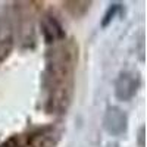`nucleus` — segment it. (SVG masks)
<instances>
[{"mask_svg":"<svg viewBox=\"0 0 147 147\" xmlns=\"http://www.w3.org/2000/svg\"><path fill=\"white\" fill-rule=\"evenodd\" d=\"M75 59L77 52L68 46L56 47L47 55L46 85L49 90L47 110L50 112H63L69 105Z\"/></svg>","mask_w":147,"mask_h":147,"instance_id":"1","label":"nucleus"},{"mask_svg":"<svg viewBox=\"0 0 147 147\" xmlns=\"http://www.w3.org/2000/svg\"><path fill=\"white\" fill-rule=\"evenodd\" d=\"M140 88V77L137 72L124 71L119 74L115 82V96L119 100L127 102L131 100Z\"/></svg>","mask_w":147,"mask_h":147,"instance_id":"2","label":"nucleus"},{"mask_svg":"<svg viewBox=\"0 0 147 147\" xmlns=\"http://www.w3.org/2000/svg\"><path fill=\"white\" fill-rule=\"evenodd\" d=\"M103 128L110 136H122L128 128V116L118 106H109L103 116Z\"/></svg>","mask_w":147,"mask_h":147,"instance_id":"3","label":"nucleus"},{"mask_svg":"<svg viewBox=\"0 0 147 147\" xmlns=\"http://www.w3.org/2000/svg\"><path fill=\"white\" fill-rule=\"evenodd\" d=\"M41 32L47 44H53L65 38V30L60 25V22L52 13H44L40 19Z\"/></svg>","mask_w":147,"mask_h":147,"instance_id":"4","label":"nucleus"},{"mask_svg":"<svg viewBox=\"0 0 147 147\" xmlns=\"http://www.w3.org/2000/svg\"><path fill=\"white\" fill-rule=\"evenodd\" d=\"M12 44H13V38H12V31L9 24L5 21H0V62L12 50Z\"/></svg>","mask_w":147,"mask_h":147,"instance_id":"5","label":"nucleus"},{"mask_svg":"<svg viewBox=\"0 0 147 147\" xmlns=\"http://www.w3.org/2000/svg\"><path fill=\"white\" fill-rule=\"evenodd\" d=\"M63 6L72 16H82L90 7V2H63Z\"/></svg>","mask_w":147,"mask_h":147,"instance_id":"6","label":"nucleus"},{"mask_svg":"<svg viewBox=\"0 0 147 147\" xmlns=\"http://www.w3.org/2000/svg\"><path fill=\"white\" fill-rule=\"evenodd\" d=\"M121 10V3H112L109 7H107V10H106V13H105V16H103V19H102V27L103 28H106L110 22H112V19L116 16V13Z\"/></svg>","mask_w":147,"mask_h":147,"instance_id":"7","label":"nucleus"},{"mask_svg":"<svg viewBox=\"0 0 147 147\" xmlns=\"http://www.w3.org/2000/svg\"><path fill=\"white\" fill-rule=\"evenodd\" d=\"M0 147H19L16 143H15V140L12 138V140H9V141H6V143H3Z\"/></svg>","mask_w":147,"mask_h":147,"instance_id":"8","label":"nucleus"},{"mask_svg":"<svg viewBox=\"0 0 147 147\" xmlns=\"http://www.w3.org/2000/svg\"><path fill=\"white\" fill-rule=\"evenodd\" d=\"M138 140H140V146L144 147V141H143L144 140V128L143 127L140 128V137H138Z\"/></svg>","mask_w":147,"mask_h":147,"instance_id":"9","label":"nucleus"}]
</instances>
